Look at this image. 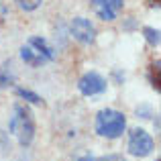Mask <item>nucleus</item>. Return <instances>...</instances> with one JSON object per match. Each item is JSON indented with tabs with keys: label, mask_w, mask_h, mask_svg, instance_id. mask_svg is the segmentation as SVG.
<instances>
[{
	"label": "nucleus",
	"mask_w": 161,
	"mask_h": 161,
	"mask_svg": "<svg viewBox=\"0 0 161 161\" xmlns=\"http://www.w3.org/2000/svg\"><path fill=\"white\" fill-rule=\"evenodd\" d=\"M126 129V118L122 112L118 110H102V112L96 116V133L100 137H106V139H116L125 133Z\"/></svg>",
	"instance_id": "f257e3e1"
},
{
	"label": "nucleus",
	"mask_w": 161,
	"mask_h": 161,
	"mask_svg": "<svg viewBox=\"0 0 161 161\" xmlns=\"http://www.w3.org/2000/svg\"><path fill=\"white\" fill-rule=\"evenodd\" d=\"M20 57L31 67H41L53 59V49L47 45V41L41 37H31L20 49Z\"/></svg>",
	"instance_id": "f03ea898"
},
{
	"label": "nucleus",
	"mask_w": 161,
	"mask_h": 161,
	"mask_svg": "<svg viewBox=\"0 0 161 161\" xmlns=\"http://www.w3.org/2000/svg\"><path fill=\"white\" fill-rule=\"evenodd\" d=\"M10 130L19 137L20 145H29L35 135V120L29 108L25 106H14V116L10 120Z\"/></svg>",
	"instance_id": "7ed1b4c3"
},
{
	"label": "nucleus",
	"mask_w": 161,
	"mask_h": 161,
	"mask_svg": "<svg viewBox=\"0 0 161 161\" xmlns=\"http://www.w3.org/2000/svg\"><path fill=\"white\" fill-rule=\"evenodd\" d=\"M155 143L151 139L149 133H145L143 129H135L130 130V137H129V151L135 155V157H147V155L153 151Z\"/></svg>",
	"instance_id": "20e7f679"
},
{
	"label": "nucleus",
	"mask_w": 161,
	"mask_h": 161,
	"mask_svg": "<svg viewBox=\"0 0 161 161\" xmlns=\"http://www.w3.org/2000/svg\"><path fill=\"white\" fill-rule=\"evenodd\" d=\"M78 88L84 96H98L106 90V80L100 74H96V71H88L78 82Z\"/></svg>",
	"instance_id": "39448f33"
},
{
	"label": "nucleus",
	"mask_w": 161,
	"mask_h": 161,
	"mask_svg": "<svg viewBox=\"0 0 161 161\" xmlns=\"http://www.w3.org/2000/svg\"><path fill=\"white\" fill-rule=\"evenodd\" d=\"M125 6V0H92V8L102 20H114Z\"/></svg>",
	"instance_id": "423d86ee"
},
{
	"label": "nucleus",
	"mask_w": 161,
	"mask_h": 161,
	"mask_svg": "<svg viewBox=\"0 0 161 161\" xmlns=\"http://www.w3.org/2000/svg\"><path fill=\"white\" fill-rule=\"evenodd\" d=\"M71 35H74L80 43L90 45L92 41L96 39V29H94V25H92L88 19L78 16V19H74V23H71Z\"/></svg>",
	"instance_id": "0eeeda50"
},
{
	"label": "nucleus",
	"mask_w": 161,
	"mask_h": 161,
	"mask_svg": "<svg viewBox=\"0 0 161 161\" xmlns=\"http://www.w3.org/2000/svg\"><path fill=\"white\" fill-rule=\"evenodd\" d=\"M14 2L19 4L23 10H35V8L41 6V2H43V0H14Z\"/></svg>",
	"instance_id": "6e6552de"
},
{
	"label": "nucleus",
	"mask_w": 161,
	"mask_h": 161,
	"mask_svg": "<svg viewBox=\"0 0 161 161\" xmlns=\"http://www.w3.org/2000/svg\"><path fill=\"white\" fill-rule=\"evenodd\" d=\"M149 78H151V84H153V88H155V90H159V61H155L153 65H151Z\"/></svg>",
	"instance_id": "1a4fd4ad"
},
{
	"label": "nucleus",
	"mask_w": 161,
	"mask_h": 161,
	"mask_svg": "<svg viewBox=\"0 0 161 161\" xmlns=\"http://www.w3.org/2000/svg\"><path fill=\"white\" fill-rule=\"evenodd\" d=\"M16 94H19L20 98H27L29 102H35V104H39V102H41V96L33 94V92H29V90H23V88H19V90H16Z\"/></svg>",
	"instance_id": "9d476101"
},
{
	"label": "nucleus",
	"mask_w": 161,
	"mask_h": 161,
	"mask_svg": "<svg viewBox=\"0 0 161 161\" xmlns=\"http://www.w3.org/2000/svg\"><path fill=\"white\" fill-rule=\"evenodd\" d=\"M145 35H147V41H149L151 45H157L159 43V31H155V29H145Z\"/></svg>",
	"instance_id": "9b49d317"
},
{
	"label": "nucleus",
	"mask_w": 161,
	"mask_h": 161,
	"mask_svg": "<svg viewBox=\"0 0 161 161\" xmlns=\"http://www.w3.org/2000/svg\"><path fill=\"white\" fill-rule=\"evenodd\" d=\"M149 2V6H159V0H147Z\"/></svg>",
	"instance_id": "f8f14e48"
},
{
	"label": "nucleus",
	"mask_w": 161,
	"mask_h": 161,
	"mask_svg": "<svg viewBox=\"0 0 161 161\" xmlns=\"http://www.w3.org/2000/svg\"><path fill=\"white\" fill-rule=\"evenodd\" d=\"M4 84H8V78H4V75H0V86H4Z\"/></svg>",
	"instance_id": "ddd939ff"
}]
</instances>
